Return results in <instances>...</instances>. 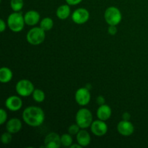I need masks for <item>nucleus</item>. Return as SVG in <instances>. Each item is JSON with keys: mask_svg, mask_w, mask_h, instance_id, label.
Instances as JSON below:
<instances>
[{"mask_svg": "<svg viewBox=\"0 0 148 148\" xmlns=\"http://www.w3.org/2000/svg\"><path fill=\"white\" fill-rule=\"evenodd\" d=\"M23 121L30 127H39L45 120L44 111L40 107L28 106L23 111Z\"/></svg>", "mask_w": 148, "mask_h": 148, "instance_id": "nucleus-1", "label": "nucleus"}, {"mask_svg": "<svg viewBox=\"0 0 148 148\" xmlns=\"http://www.w3.org/2000/svg\"><path fill=\"white\" fill-rule=\"evenodd\" d=\"M61 143L64 147H70L73 143L72 135L70 134H64L61 136Z\"/></svg>", "mask_w": 148, "mask_h": 148, "instance_id": "nucleus-21", "label": "nucleus"}, {"mask_svg": "<svg viewBox=\"0 0 148 148\" xmlns=\"http://www.w3.org/2000/svg\"><path fill=\"white\" fill-rule=\"evenodd\" d=\"M122 119L123 120H126V121H130V119H131V115H130V113L128 112H124L122 115Z\"/></svg>", "mask_w": 148, "mask_h": 148, "instance_id": "nucleus-30", "label": "nucleus"}, {"mask_svg": "<svg viewBox=\"0 0 148 148\" xmlns=\"http://www.w3.org/2000/svg\"><path fill=\"white\" fill-rule=\"evenodd\" d=\"M117 130L121 135L129 137L134 133V127L132 123L130 121L122 120L119 122L117 125Z\"/></svg>", "mask_w": 148, "mask_h": 148, "instance_id": "nucleus-11", "label": "nucleus"}, {"mask_svg": "<svg viewBox=\"0 0 148 148\" xmlns=\"http://www.w3.org/2000/svg\"><path fill=\"white\" fill-rule=\"evenodd\" d=\"M70 7L69 4H63L58 7L56 10V16L61 20H66L70 14Z\"/></svg>", "mask_w": 148, "mask_h": 148, "instance_id": "nucleus-18", "label": "nucleus"}, {"mask_svg": "<svg viewBox=\"0 0 148 148\" xmlns=\"http://www.w3.org/2000/svg\"><path fill=\"white\" fill-rule=\"evenodd\" d=\"M25 24V22L24 17L20 12H14L12 13L7 18V25L9 28L14 33H18L23 30Z\"/></svg>", "mask_w": 148, "mask_h": 148, "instance_id": "nucleus-2", "label": "nucleus"}, {"mask_svg": "<svg viewBox=\"0 0 148 148\" xmlns=\"http://www.w3.org/2000/svg\"><path fill=\"white\" fill-rule=\"evenodd\" d=\"M77 141L78 144L80 145L82 147H87L90 144V135L85 129H81L77 134Z\"/></svg>", "mask_w": 148, "mask_h": 148, "instance_id": "nucleus-15", "label": "nucleus"}, {"mask_svg": "<svg viewBox=\"0 0 148 148\" xmlns=\"http://www.w3.org/2000/svg\"><path fill=\"white\" fill-rule=\"evenodd\" d=\"M24 6L23 0H11L10 7L14 12H20Z\"/></svg>", "mask_w": 148, "mask_h": 148, "instance_id": "nucleus-22", "label": "nucleus"}, {"mask_svg": "<svg viewBox=\"0 0 148 148\" xmlns=\"http://www.w3.org/2000/svg\"><path fill=\"white\" fill-rule=\"evenodd\" d=\"M75 98L77 104L81 106H85L88 105L90 101V90L85 88H80L76 91Z\"/></svg>", "mask_w": 148, "mask_h": 148, "instance_id": "nucleus-7", "label": "nucleus"}, {"mask_svg": "<svg viewBox=\"0 0 148 148\" xmlns=\"http://www.w3.org/2000/svg\"><path fill=\"white\" fill-rule=\"evenodd\" d=\"M7 119V113L4 109L0 110V124L3 125Z\"/></svg>", "mask_w": 148, "mask_h": 148, "instance_id": "nucleus-25", "label": "nucleus"}, {"mask_svg": "<svg viewBox=\"0 0 148 148\" xmlns=\"http://www.w3.org/2000/svg\"><path fill=\"white\" fill-rule=\"evenodd\" d=\"M108 33L111 36H114L117 33V28L116 25H109L108 28Z\"/></svg>", "mask_w": 148, "mask_h": 148, "instance_id": "nucleus-26", "label": "nucleus"}, {"mask_svg": "<svg viewBox=\"0 0 148 148\" xmlns=\"http://www.w3.org/2000/svg\"><path fill=\"white\" fill-rule=\"evenodd\" d=\"M53 26V21L51 17H45L40 21V27L45 31H49Z\"/></svg>", "mask_w": 148, "mask_h": 148, "instance_id": "nucleus-19", "label": "nucleus"}, {"mask_svg": "<svg viewBox=\"0 0 148 148\" xmlns=\"http://www.w3.org/2000/svg\"><path fill=\"white\" fill-rule=\"evenodd\" d=\"M90 18V13L86 9H77L72 14V20L75 23L82 25L87 23Z\"/></svg>", "mask_w": 148, "mask_h": 148, "instance_id": "nucleus-8", "label": "nucleus"}, {"mask_svg": "<svg viewBox=\"0 0 148 148\" xmlns=\"http://www.w3.org/2000/svg\"><path fill=\"white\" fill-rule=\"evenodd\" d=\"M34 85L30 80L26 79L18 81L15 85V90L19 95L27 97L32 95L34 91Z\"/></svg>", "mask_w": 148, "mask_h": 148, "instance_id": "nucleus-6", "label": "nucleus"}, {"mask_svg": "<svg viewBox=\"0 0 148 148\" xmlns=\"http://www.w3.org/2000/svg\"><path fill=\"white\" fill-rule=\"evenodd\" d=\"M69 147H71V148H75V147H77V148H82V147L80 145H79V144H78V143H77V145H71Z\"/></svg>", "mask_w": 148, "mask_h": 148, "instance_id": "nucleus-31", "label": "nucleus"}, {"mask_svg": "<svg viewBox=\"0 0 148 148\" xmlns=\"http://www.w3.org/2000/svg\"><path fill=\"white\" fill-rule=\"evenodd\" d=\"M96 102L97 103L99 104L100 106L103 105V104H105V98L102 96V95H100L98 98H96Z\"/></svg>", "mask_w": 148, "mask_h": 148, "instance_id": "nucleus-28", "label": "nucleus"}, {"mask_svg": "<svg viewBox=\"0 0 148 148\" xmlns=\"http://www.w3.org/2000/svg\"><path fill=\"white\" fill-rule=\"evenodd\" d=\"M5 30H6V23L3 19H1V20H0V31H1V33H3Z\"/></svg>", "mask_w": 148, "mask_h": 148, "instance_id": "nucleus-29", "label": "nucleus"}, {"mask_svg": "<svg viewBox=\"0 0 148 148\" xmlns=\"http://www.w3.org/2000/svg\"><path fill=\"white\" fill-rule=\"evenodd\" d=\"M24 19L25 24L33 26L37 24L40 20V14L35 10H30L25 14Z\"/></svg>", "mask_w": 148, "mask_h": 148, "instance_id": "nucleus-16", "label": "nucleus"}, {"mask_svg": "<svg viewBox=\"0 0 148 148\" xmlns=\"http://www.w3.org/2000/svg\"><path fill=\"white\" fill-rule=\"evenodd\" d=\"M66 2V4H68L69 5H77V4H79V3H81L82 1V0H65Z\"/></svg>", "mask_w": 148, "mask_h": 148, "instance_id": "nucleus-27", "label": "nucleus"}, {"mask_svg": "<svg viewBox=\"0 0 148 148\" xmlns=\"http://www.w3.org/2000/svg\"><path fill=\"white\" fill-rule=\"evenodd\" d=\"M75 121L81 129L88 128L90 127L92 123V113L87 108H80L77 112Z\"/></svg>", "mask_w": 148, "mask_h": 148, "instance_id": "nucleus-4", "label": "nucleus"}, {"mask_svg": "<svg viewBox=\"0 0 148 148\" xmlns=\"http://www.w3.org/2000/svg\"><path fill=\"white\" fill-rule=\"evenodd\" d=\"M12 140V133L7 132L1 134V141L4 145H8Z\"/></svg>", "mask_w": 148, "mask_h": 148, "instance_id": "nucleus-23", "label": "nucleus"}, {"mask_svg": "<svg viewBox=\"0 0 148 148\" xmlns=\"http://www.w3.org/2000/svg\"><path fill=\"white\" fill-rule=\"evenodd\" d=\"M104 18L109 25H119L122 20V15L120 10L116 7H109L106 10Z\"/></svg>", "mask_w": 148, "mask_h": 148, "instance_id": "nucleus-5", "label": "nucleus"}, {"mask_svg": "<svg viewBox=\"0 0 148 148\" xmlns=\"http://www.w3.org/2000/svg\"><path fill=\"white\" fill-rule=\"evenodd\" d=\"M80 127L77 124H72L70 127L68 128V132L71 134V135H77V133L79 132V130H80Z\"/></svg>", "mask_w": 148, "mask_h": 148, "instance_id": "nucleus-24", "label": "nucleus"}, {"mask_svg": "<svg viewBox=\"0 0 148 148\" xmlns=\"http://www.w3.org/2000/svg\"><path fill=\"white\" fill-rule=\"evenodd\" d=\"M45 30L40 27H35L30 29L26 35V40L30 44L33 46L40 45L44 41L46 38Z\"/></svg>", "mask_w": 148, "mask_h": 148, "instance_id": "nucleus-3", "label": "nucleus"}, {"mask_svg": "<svg viewBox=\"0 0 148 148\" xmlns=\"http://www.w3.org/2000/svg\"><path fill=\"white\" fill-rule=\"evenodd\" d=\"M62 146L61 136L55 132H51L44 139V147L47 148H59Z\"/></svg>", "mask_w": 148, "mask_h": 148, "instance_id": "nucleus-10", "label": "nucleus"}, {"mask_svg": "<svg viewBox=\"0 0 148 148\" xmlns=\"http://www.w3.org/2000/svg\"><path fill=\"white\" fill-rule=\"evenodd\" d=\"M90 130L94 135L97 137H103L108 132V126L105 121L98 119L92 121L90 126Z\"/></svg>", "mask_w": 148, "mask_h": 148, "instance_id": "nucleus-9", "label": "nucleus"}, {"mask_svg": "<svg viewBox=\"0 0 148 148\" xmlns=\"http://www.w3.org/2000/svg\"><path fill=\"white\" fill-rule=\"evenodd\" d=\"M12 71L8 67L3 66L0 69V82L2 83H7L12 79Z\"/></svg>", "mask_w": 148, "mask_h": 148, "instance_id": "nucleus-17", "label": "nucleus"}, {"mask_svg": "<svg viewBox=\"0 0 148 148\" xmlns=\"http://www.w3.org/2000/svg\"><path fill=\"white\" fill-rule=\"evenodd\" d=\"M111 114H112V111H111V107L106 104H103L100 106L96 112L98 119L105 121L109 119L110 117L111 116Z\"/></svg>", "mask_w": 148, "mask_h": 148, "instance_id": "nucleus-14", "label": "nucleus"}, {"mask_svg": "<svg viewBox=\"0 0 148 148\" xmlns=\"http://www.w3.org/2000/svg\"><path fill=\"white\" fill-rule=\"evenodd\" d=\"M23 124L21 121L17 118H12L6 124V130L12 134H16L21 130Z\"/></svg>", "mask_w": 148, "mask_h": 148, "instance_id": "nucleus-13", "label": "nucleus"}, {"mask_svg": "<svg viewBox=\"0 0 148 148\" xmlns=\"http://www.w3.org/2000/svg\"><path fill=\"white\" fill-rule=\"evenodd\" d=\"M32 95H33V100L37 103L43 102L45 100V98H46L45 92L40 89H35Z\"/></svg>", "mask_w": 148, "mask_h": 148, "instance_id": "nucleus-20", "label": "nucleus"}, {"mask_svg": "<svg viewBox=\"0 0 148 148\" xmlns=\"http://www.w3.org/2000/svg\"><path fill=\"white\" fill-rule=\"evenodd\" d=\"M5 106L11 111H19L23 106V101L20 97L17 95H12L6 100Z\"/></svg>", "mask_w": 148, "mask_h": 148, "instance_id": "nucleus-12", "label": "nucleus"}]
</instances>
